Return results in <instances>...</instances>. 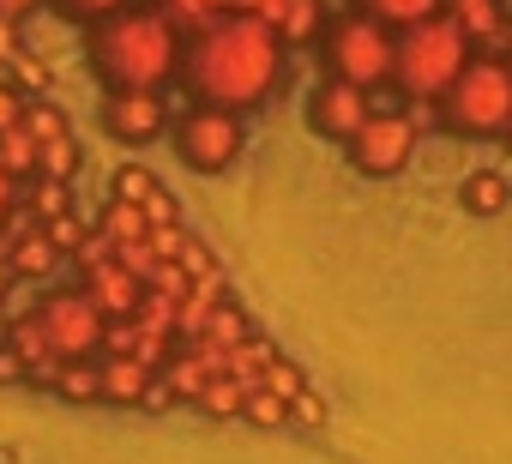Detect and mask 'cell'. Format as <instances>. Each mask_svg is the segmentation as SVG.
Returning a JSON list of instances; mask_svg holds the SVG:
<instances>
[{
  "label": "cell",
  "mask_w": 512,
  "mask_h": 464,
  "mask_svg": "<svg viewBox=\"0 0 512 464\" xmlns=\"http://www.w3.org/2000/svg\"><path fill=\"white\" fill-rule=\"evenodd\" d=\"M278 73H284V43L253 13H229L181 49V79L205 109L241 115L253 103H266L278 91Z\"/></svg>",
  "instance_id": "cell-1"
},
{
  "label": "cell",
  "mask_w": 512,
  "mask_h": 464,
  "mask_svg": "<svg viewBox=\"0 0 512 464\" xmlns=\"http://www.w3.org/2000/svg\"><path fill=\"white\" fill-rule=\"evenodd\" d=\"M181 31L163 13H109L91 31V61L115 91H157L181 67Z\"/></svg>",
  "instance_id": "cell-2"
},
{
  "label": "cell",
  "mask_w": 512,
  "mask_h": 464,
  "mask_svg": "<svg viewBox=\"0 0 512 464\" xmlns=\"http://www.w3.org/2000/svg\"><path fill=\"white\" fill-rule=\"evenodd\" d=\"M470 67V37L446 19V13H434V19H422V25H410V31H398V61H392V85L410 97V103H422V97H446L452 85H458V73Z\"/></svg>",
  "instance_id": "cell-3"
},
{
  "label": "cell",
  "mask_w": 512,
  "mask_h": 464,
  "mask_svg": "<svg viewBox=\"0 0 512 464\" xmlns=\"http://www.w3.org/2000/svg\"><path fill=\"white\" fill-rule=\"evenodd\" d=\"M440 103H446V127L452 133H470V139L506 133V121H512V67L500 55H482V61H470L458 73V85Z\"/></svg>",
  "instance_id": "cell-4"
},
{
  "label": "cell",
  "mask_w": 512,
  "mask_h": 464,
  "mask_svg": "<svg viewBox=\"0 0 512 464\" xmlns=\"http://www.w3.org/2000/svg\"><path fill=\"white\" fill-rule=\"evenodd\" d=\"M326 61H332V73H338V79H350V85L374 91V85H392L398 37H392L380 19H368V13H350V19H338V25H332Z\"/></svg>",
  "instance_id": "cell-5"
},
{
  "label": "cell",
  "mask_w": 512,
  "mask_h": 464,
  "mask_svg": "<svg viewBox=\"0 0 512 464\" xmlns=\"http://www.w3.org/2000/svg\"><path fill=\"white\" fill-rule=\"evenodd\" d=\"M37 320H43V332H49V344L67 356V362H79V356H103L109 350V314L97 308V296L79 284V290H55V296H43L37 302Z\"/></svg>",
  "instance_id": "cell-6"
},
{
  "label": "cell",
  "mask_w": 512,
  "mask_h": 464,
  "mask_svg": "<svg viewBox=\"0 0 512 464\" xmlns=\"http://www.w3.org/2000/svg\"><path fill=\"white\" fill-rule=\"evenodd\" d=\"M416 127H410V115L404 109H374L368 121H362V133L350 139V163L362 169V175H398L410 157H416Z\"/></svg>",
  "instance_id": "cell-7"
},
{
  "label": "cell",
  "mask_w": 512,
  "mask_h": 464,
  "mask_svg": "<svg viewBox=\"0 0 512 464\" xmlns=\"http://www.w3.org/2000/svg\"><path fill=\"white\" fill-rule=\"evenodd\" d=\"M175 139H181V157L193 163V169H229L235 157H241V115L235 109H193V115H181V127H175Z\"/></svg>",
  "instance_id": "cell-8"
},
{
  "label": "cell",
  "mask_w": 512,
  "mask_h": 464,
  "mask_svg": "<svg viewBox=\"0 0 512 464\" xmlns=\"http://www.w3.org/2000/svg\"><path fill=\"white\" fill-rule=\"evenodd\" d=\"M374 115V103H368V91L362 85H350V79H326V85H314V97H308V121H314V133H326V139H356L362 133V121Z\"/></svg>",
  "instance_id": "cell-9"
},
{
  "label": "cell",
  "mask_w": 512,
  "mask_h": 464,
  "mask_svg": "<svg viewBox=\"0 0 512 464\" xmlns=\"http://www.w3.org/2000/svg\"><path fill=\"white\" fill-rule=\"evenodd\" d=\"M103 121H109V133H115V139L145 145V139H157V133L169 127V103H163L157 91H109Z\"/></svg>",
  "instance_id": "cell-10"
},
{
  "label": "cell",
  "mask_w": 512,
  "mask_h": 464,
  "mask_svg": "<svg viewBox=\"0 0 512 464\" xmlns=\"http://www.w3.org/2000/svg\"><path fill=\"white\" fill-rule=\"evenodd\" d=\"M97 368H103V398H109V404H169V398H175V392L163 386V374L145 368L139 356L109 350V356H97Z\"/></svg>",
  "instance_id": "cell-11"
},
{
  "label": "cell",
  "mask_w": 512,
  "mask_h": 464,
  "mask_svg": "<svg viewBox=\"0 0 512 464\" xmlns=\"http://www.w3.org/2000/svg\"><path fill=\"white\" fill-rule=\"evenodd\" d=\"M253 19H266L278 43H308V37H320L326 7H320V0H266Z\"/></svg>",
  "instance_id": "cell-12"
},
{
  "label": "cell",
  "mask_w": 512,
  "mask_h": 464,
  "mask_svg": "<svg viewBox=\"0 0 512 464\" xmlns=\"http://www.w3.org/2000/svg\"><path fill=\"white\" fill-rule=\"evenodd\" d=\"M446 19L470 37V43H488V49H506V19H500V0H446Z\"/></svg>",
  "instance_id": "cell-13"
},
{
  "label": "cell",
  "mask_w": 512,
  "mask_h": 464,
  "mask_svg": "<svg viewBox=\"0 0 512 464\" xmlns=\"http://www.w3.org/2000/svg\"><path fill=\"white\" fill-rule=\"evenodd\" d=\"M115 199H127V205H139V211L151 217V229H163V223H175V205H169V193H163V187H157V181H151L145 169H133V163H127V169L115 175Z\"/></svg>",
  "instance_id": "cell-14"
},
{
  "label": "cell",
  "mask_w": 512,
  "mask_h": 464,
  "mask_svg": "<svg viewBox=\"0 0 512 464\" xmlns=\"http://www.w3.org/2000/svg\"><path fill=\"white\" fill-rule=\"evenodd\" d=\"M458 205H464L470 217H494V211H506V205H512V187H506V175H494V169H476V175H464V187H458Z\"/></svg>",
  "instance_id": "cell-15"
},
{
  "label": "cell",
  "mask_w": 512,
  "mask_h": 464,
  "mask_svg": "<svg viewBox=\"0 0 512 464\" xmlns=\"http://www.w3.org/2000/svg\"><path fill=\"white\" fill-rule=\"evenodd\" d=\"M0 163L19 175V187H25V181H37V169H43V145H37V133H31L25 121L0 133Z\"/></svg>",
  "instance_id": "cell-16"
},
{
  "label": "cell",
  "mask_w": 512,
  "mask_h": 464,
  "mask_svg": "<svg viewBox=\"0 0 512 464\" xmlns=\"http://www.w3.org/2000/svg\"><path fill=\"white\" fill-rule=\"evenodd\" d=\"M362 13H368V19H380L386 31H410V25H422V19L446 13V0H362Z\"/></svg>",
  "instance_id": "cell-17"
},
{
  "label": "cell",
  "mask_w": 512,
  "mask_h": 464,
  "mask_svg": "<svg viewBox=\"0 0 512 464\" xmlns=\"http://www.w3.org/2000/svg\"><path fill=\"white\" fill-rule=\"evenodd\" d=\"M229 13V0H163V19L181 31V37H199L205 25H217Z\"/></svg>",
  "instance_id": "cell-18"
},
{
  "label": "cell",
  "mask_w": 512,
  "mask_h": 464,
  "mask_svg": "<svg viewBox=\"0 0 512 464\" xmlns=\"http://www.w3.org/2000/svg\"><path fill=\"white\" fill-rule=\"evenodd\" d=\"M103 236H109V248H127V242H145L151 236V217L139 211V205H127V199H115L109 211H103Z\"/></svg>",
  "instance_id": "cell-19"
},
{
  "label": "cell",
  "mask_w": 512,
  "mask_h": 464,
  "mask_svg": "<svg viewBox=\"0 0 512 464\" xmlns=\"http://www.w3.org/2000/svg\"><path fill=\"white\" fill-rule=\"evenodd\" d=\"M73 181H55V175H37V181H25V211L37 217V223H49V217H61V211H73V193H67Z\"/></svg>",
  "instance_id": "cell-20"
},
{
  "label": "cell",
  "mask_w": 512,
  "mask_h": 464,
  "mask_svg": "<svg viewBox=\"0 0 512 464\" xmlns=\"http://www.w3.org/2000/svg\"><path fill=\"white\" fill-rule=\"evenodd\" d=\"M55 392H61V398H85V404H97V398H103V368H97V356L61 362V374H55Z\"/></svg>",
  "instance_id": "cell-21"
},
{
  "label": "cell",
  "mask_w": 512,
  "mask_h": 464,
  "mask_svg": "<svg viewBox=\"0 0 512 464\" xmlns=\"http://www.w3.org/2000/svg\"><path fill=\"white\" fill-rule=\"evenodd\" d=\"M193 404H199V410H211V416H241V404H247V380H235V374H223V368H217Z\"/></svg>",
  "instance_id": "cell-22"
},
{
  "label": "cell",
  "mask_w": 512,
  "mask_h": 464,
  "mask_svg": "<svg viewBox=\"0 0 512 464\" xmlns=\"http://www.w3.org/2000/svg\"><path fill=\"white\" fill-rule=\"evenodd\" d=\"M241 416H247V422H260V428H278V422H290V398H284L278 386H247Z\"/></svg>",
  "instance_id": "cell-23"
},
{
  "label": "cell",
  "mask_w": 512,
  "mask_h": 464,
  "mask_svg": "<svg viewBox=\"0 0 512 464\" xmlns=\"http://www.w3.org/2000/svg\"><path fill=\"white\" fill-rule=\"evenodd\" d=\"M43 229L55 236V248H61V254H79V242L91 236V223H79V211H61V217H49Z\"/></svg>",
  "instance_id": "cell-24"
},
{
  "label": "cell",
  "mask_w": 512,
  "mask_h": 464,
  "mask_svg": "<svg viewBox=\"0 0 512 464\" xmlns=\"http://www.w3.org/2000/svg\"><path fill=\"white\" fill-rule=\"evenodd\" d=\"M404 115H410V127H416V133H434V127H446V103H434V97L410 103Z\"/></svg>",
  "instance_id": "cell-25"
},
{
  "label": "cell",
  "mask_w": 512,
  "mask_h": 464,
  "mask_svg": "<svg viewBox=\"0 0 512 464\" xmlns=\"http://www.w3.org/2000/svg\"><path fill=\"white\" fill-rule=\"evenodd\" d=\"M19 205H25V187H19V175H13L7 163H0V223H7Z\"/></svg>",
  "instance_id": "cell-26"
},
{
  "label": "cell",
  "mask_w": 512,
  "mask_h": 464,
  "mask_svg": "<svg viewBox=\"0 0 512 464\" xmlns=\"http://www.w3.org/2000/svg\"><path fill=\"white\" fill-rule=\"evenodd\" d=\"M127 0H67V13L73 19H109V13H121Z\"/></svg>",
  "instance_id": "cell-27"
},
{
  "label": "cell",
  "mask_w": 512,
  "mask_h": 464,
  "mask_svg": "<svg viewBox=\"0 0 512 464\" xmlns=\"http://www.w3.org/2000/svg\"><path fill=\"white\" fill-rule=\"evenodd\" d=\"M19 121H25V97H19L13 85H0V133L19 127Z\"/></svg>",
  "instance_id": "cell-28"
},
{
  "label": "cell",
  "mask_w": 512,
  "mask_h": 464,
  "mask_svg": "<svg viewBox=\"0 0 512 464\" xmlns=\"http://www.w3.org/2000/svg\"><path fill=\"white\" fill-rule=\"evenodd\" d=\"M19 55H25V49H19V19H0V61L13 67Z\"/></svg>",
  "instance_id": "cell-29"
},
{
  "label": "cell",
  "mask_w": 512,
  "mask_h": 464,
  "mask_svg": "<svg viewBox=\"0 0 512 464\" xmlns=\"http://www.w3.org/2000/svg\"><path fill=\"white\" fill-rule=\"evenodd\" d=\"M37 7V0H0V19H25Z\"/></svg>",
  "instance_id": "cell-30"
},
{
  "label": "cell",
  "mask_w": 512,
  "mask_h": 464,
  "mask_svg": "<svg viewBox=\"0 0 512 464\" xmlns=\"http://www.w3.org/2000/svg\"><path fill=\"white\" fill-rule=\"evenodd\" d=\"M266 0H229V13H260Z\"/></svg>",
  "instance_id": "cell-31"
},
{
  "label": "cell",
  "mask_w": 512,
  "mask_h": 464,
  "mask_svg": "<svg viewBox=\"0 0 512 464\" xmlns=\"http://www.w3.org/2000/svg\"><path fill=\"white\" fill-rule=\"evenodd\" d=\"M506 139H512V121H506Z\"/></svg>",
  "instance_id": "cell-32"
},
{
  "label": "cell",
  "mask_w": 512,
  "mask_h": 464,
  "mask_svg": "<svg viewBox=\"0 0 512 464\" xmlns=\"http://www.w3.org/2000/svg\"><path fill=\"white\" fill-rule=\"evenodd\" d=\"M506 67H512V49H506Z\"/></svg>",
  "instance_id": "cell-33"
}]
</instances>
